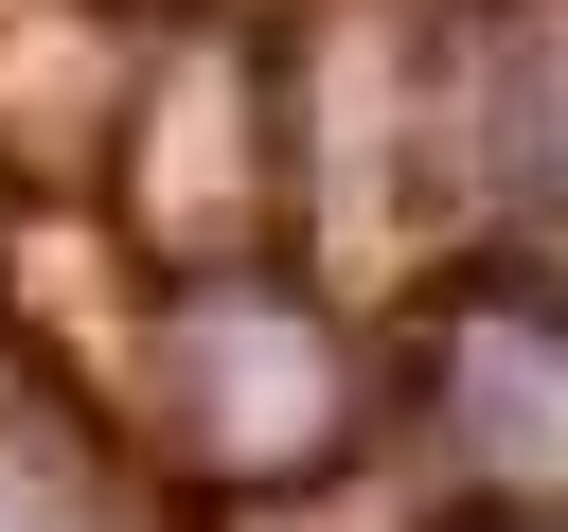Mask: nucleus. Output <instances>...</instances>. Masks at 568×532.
I'll return each mask as SVG.
<instances>
[{
    "label": "nucleus",
    "mask_w": 568,
    "mask_h": 532,
    "mask_svg": "<svg viewBox=\"0 0 568 532\" xmlns=\"http://www.w3.org/2000/svg\"><path fill=\"white\" fill-rule=\"evenodd\" d=\"M497 124H515V177L550 195V231H568V18H532V53H515V89H497Z\"/></svg>",
    "instance_id": "f257e3e1"
},
{
    "label": "nucleus",
    "mask_w": 568,
    "mask_h": 532,
    "mask_svg": "<svg viewBox=\"0 0 568 532\" xmlns=\"http://www.w3.org/2000/svg\"><path fill=\"white\" fill-rule=\"evenodd\" d=\"M0 532H36V514H18V497H0Z\"/></svg>",
    "instance_id": "f03ea898"
}]
</instances>
